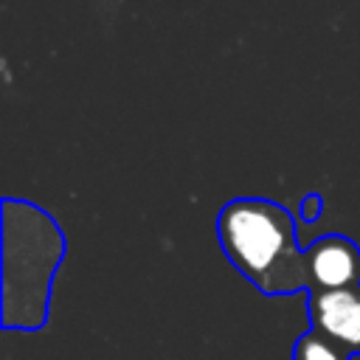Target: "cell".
Listing matches in <instances>:
<instances>
[{
  "label": "cell",
  "mask_w": 360,
  "mask_h": 360,
  "mask_svg": "<svg viewBox=\"0 0 360 360\" xmlns=\"http://www.w3.org/2000/svg\"><path fill=\"white\" fill-rule=\"evenodd\" d=\"M217 239L225 259L262 295H292L307 287L304 250L284 205L264 197H236L217 214Z\"/></svg>",
  "instance_id": "obj_1"
},
{
  "label": "cell",
  "mask_w": 360,
  "mask_h": 360,
  "mask_svg": "<svg viewBox=\"0 0 360 360\" xmlns=\"http://www.w3.org/2000/svg\"><path fill=\"white\" fill-rule=\"evenodd\" d=\"M65 256L56 219L28 200H3V329L34 332L48 321L51 287Z\"/></svg>",
  "instance_id": "obj_2"
},
{
  "label": "cell",
  "mask_w": 360,
  "mask_h": 360,
  "mask_svg": "<svg viewBox=\"0 0 360 360\" xmlns=\"http://www.w3.org/2000/svg\"><path fill=\"white\" fill-rule=\"evenodd\" d=\"M309 290H340L360 284V248L343 233H326L304 250Z\"/></svg>",
  "instance_id": "obj_3"
},
{
  "label": "cell",
  "mask_w": 360,
  "mask_h": 360,
  "mask_svg": "<svg viewBox=\"0 0 360 360\" xmlns=\"http://www.w3.org/2000/svg\"><path fill=\"white\" fill-rule=\"evenodd\" d=\"M309 326L340 343L346 352H360V284L340 290H309Z\"/></svg>",
  "instance_id": "obj_4"
},
{
  "label": "cell",
  "mask_w": 360,
  "mask_h": 360,
  "mask_svg": "<svg viewBox=\"0 0 360 360\" xmlns=\"http://www.w3.org/2000/svg\"><path fill=\"white\" fill-rule=\"evenodd\" d=\"M349 354L352 352H346L340 343H335L312 326L292 346V360H349Z\"/></svg>",
  "instance_id": "obj_5"
},
{
  "label": "cell",
  "mask_w": 360,
  "mask_h": 360,
  "mask_svg": "<svg viewBox=\"0 0 360 360\" xmlns=\"http://www.w3.org/2000/svg\"><path fill=\"white\" fill-rule=\"evenodd\" d=\"M321 211H323V197H321L318 191L304 194V200L298 202V217H301V222H315V219L321 217Z\"/></svg>",
  "instance_id": "obj_6"
}]
</instances>
